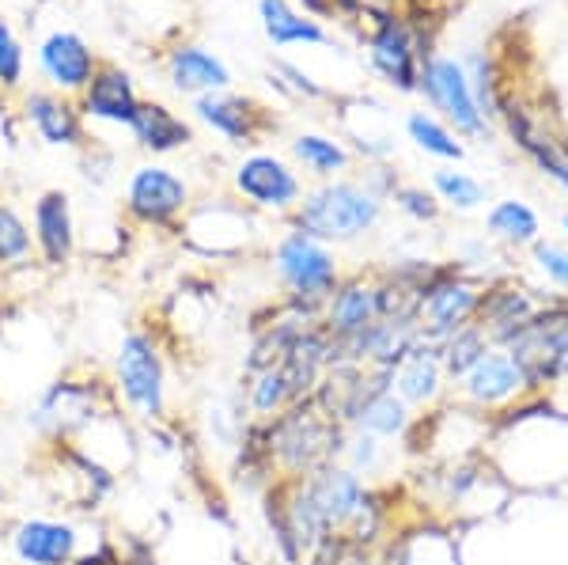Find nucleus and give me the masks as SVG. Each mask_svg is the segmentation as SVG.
I'll list each match as a JSON object with an SVG mask.
<instances>
[{
	"mask_svg": "<svg viewBox=\"0 0 568 565\" xmlns=\"http://www.w3.org/2000/svg\"><path fill=\"white\" fill-rule=\"evenodd\" d=\"M394 202H398L406 216H414V221H436L439 216V202L420 186H394Z\"/></svg>",
	"mask_w": 568,
	"mask_h": 565,
	"instance_id": "37",
	"label": "nucleus"
},
{
	"mask_svg": "<svg viewBox=\"0 0 568 565\" xmlns=\"http://www.w3.org/2000/svg\"><path fill=\"white\" fill-rule=\"evenodd\" d=\"M190 209L186 179L163 163H141L125 182V213L141 228H175Z\"/></svg>",
	"mask_w": 568,
	"mask_h": 565,
	"instance_id": "8",
	"label": "nucleus"
},
{
	"mask_svg": "<svg viewBox=\"0 0 568 565\" xmlns=\"http://www.w3.org/2000/svg\"><path fill=\"white\" fill-rule=\"evenodd\" d=\"M23 80V50L16 42L12 27L0 20V84L4 88H16Z\"/></svg>",
	"mask_w": 568,
	"mask_h": 565,
	"instance_id": "36",
	"label": "nucleus"
},
{
	"mask_svg": "<svg viewBox=\"0 0 568 565\" xmlns=\"http://www.w3.org/2000/svg\"><path fill=\"white\" fill-rule=\"evenodd\" d=\"M273 273H277L284 293H288L284 300H296V304L307 307H323V300L342 281V270H337L329 243L300 232V228H292L277 243V251H273Z\"/></svg>",
	"mask_w": 568,
	"mask_h": 565,
	"instance_id": "5",
	"label": "nucleus"
},
{
	"mask_svg": "<svg viewBox=\"0 0 568 565\" xmlns=\"http://www.w3.org/2000/svg\"><path fill=\"white\" fill-rule=\"evenodd\" d=\"M168 72H171V84L179 91H197V95L227 88V80H232L224 61L213 58L209 50H201V46H179V50H171Z\"/></svg>",
	"mask_w": 568,
	"mask_h": 565,
	"instance_id": "24",
	"label": "nucleus"
},
{
	"mask_svg": "<svg viewBox=\"0 0 568 565\" xmlns=\"http://www.w3.org/2000/svg\"><path fill=\"white\" fill-rule=\"evenodd\" d=\"M433 186L439 194V202L455 205V209H478L485 202V186L478 179H470L466 171H436L433 175Z\"/></svg>",
	"mask_w": 568,
	"mask_h": 565,
	"instance_id": "34",
	"label": "nucleus"
},
{
	"mask_svg": "<svg viewBox=\"0 0 568 565\" xmlns=\"http://www.w3.org/2000/svg\"><path fill=\"white\" fill-rule=\"evenodd\" d=\"M414 410L402 403L398 395H394V387L387 391H375V395L356 410L349 433H372L379 436V441H394V436H406L409 425H414Z\"/></svg>",
	"mask_w": 568,
	"mask_h": 565,
	"instance_id": "25",
	"label": "nucleus"
},
{
	"mask_svg": "<svg viewBox=\"0 0 568 565\" xmlns=\"http://www.w3.org/2000/svg\"><path fill=\"white\" fill-rule=\"evenodd\" d=\"M497 114L508 118L511 137H516L519 149H524L527 157L542 168V175H549L568 194V149H561L549 133H538V125L530 122V114L516 103V99H500Z\"/></svg>",
	"mask_w": 568,
	"mask_h": 565,
	"instance_id": "19",
	"label": "nucleus"
},
{
	"mask_svg": "<svg viewBox=\"0 0 568 565\" xmlns=\"http://www.w3.org/2000/svg\"><path fill=\"white\" fill-rule=\"evenodd\" d=\"M235 190L243 202L254 209H273V213H296L300 198H304V182L281 157L270 152H254L235 168Z\"/></svg>",
	"mask_w": 568,
	"mask_h": 565,
	"instance_id": "10",
	"label": "nucleus"
},
{
	"mask_svg": "<svg viewBox=\"0 0 568 565\" xmlns=\"http://www.w3.org/2000/svg\"><path fill=\"white\" fill-rule=\"evenodd\" d=\"M452 391L459 395L463 406L478 410V414H508V410L524 406L535 395L519 361L508 350H497V345L463 380H455Z\"/></svg>",
	"mask_w": 568,
	"mask_h": 565,
	"instance_id": "7",
	"label": "nucleus"
},
{
	"mask_svg": "<svg viewBox=\"0 0 568 565\" xmlns=\"http://www.w3.org/2000/svg\"><path fill=\"white\" fill-rule=\"evenodd\" d=\"M240 395H243V406H246V414H251V422H273V417L296 403V391H292V384L284 380V372L277 364L262 372H246V384Z\"/></svg>",
	"mask_w": 568,
	"mask_h": 565,
	"instance_id": "26",
	"label": "nucleus"
},
{
	"mask_svg": "<svg viewBox=\"0 0 568 565\" xmlns=\"http://www.w3.org/2000/svg\"><path fill=\"white\" fill-rule=\"evenodd\" d=\"M262 425H265V441H270L277 478H304L329 467V463H342L345 441H349V430L315 395L300 398L284 414Z\"/></svg>",
	"mask_w": 568,
	"mask_h": 565,
	"instance_id": "1",
	"label": "nucleus"
},
{
	"mask_svg": "<svg viewBox=\"0 0 568 565\" xmlns=\"http://www.w3.org/2000/svg\"><path fill=\"white\" fill-rule=\"evenodd\" d=\"M27 118L31 125L39 130V137L45 144H65V149H77L84 144V125H80V114L69 99L61 95H50V91H31L27 95Z\"/></svg>",
	"mask_w": 568,
	"mask_h": 565,
	"instance_id": "22",
	"label": "nucleus"
},
{
	"mask_svg": "<svg viewBox=\"0 0 568 565\" xmlns=\"http://www.w3.org/2000/svg\"><path fill=\"white\" fill-rule=\"evenodd\" d=\"M417 88L428 91L433 107L444 111L447 122H452L459 133H466V137L485 133V114L478 111V99H474V88H470V80H466L459 61L433 58L425 65V77L417 80Z\"/></svg>",
	"mask_w": 568,
	"mask_h": 565,
	"instance_id": "11",
	"label": "nucleus"
},
{
	"mask_svg": "<svg viewBox=\"0 0 568 565\" xmlns=\"http://www.w3.org/2000/svg\"><path fill=\"white\" fill-rule=\"evenodd\" d=\"M72 565H125V551L122 546H114L110 539H99L91 551H80Z\"/></svg>",
	"mask_w": 568,
	"mask_h": 565,
	"instance_id": "39",
	"label": "nucleus"
},
{
	"mask_svg": "<svg viewBox=\"0 0 568 565\" xmlns=\"http://www.w3.org/2000/svg\"><path fill=\"white\" fill-rule=\"evenodd\" d=\"M307 478V490L311 497H315V505L323 508L329 532H345L356 513L364 508V501H368V482H364L356 471H349L345 463H329V467L315 471V475H304Z\"/></svg>",
	"mask_w": 568,
	"mask_h": 565,
	"instance_id": "15",
	"label": "nucleus"
},
{
	"mask_svg": "<svg viewBox=\"0 0 568 565\" xmlns=\"http://www.w3.org/2000/svg\"><path fill=\"white\" fill-rule=\"evenodd\" d=\"M136 107H141V99L133 91V80L114 65H99L91 84L84 88V107L80 111L88 118H99V122L133 125Z\"/></svg>",
	"mask_w": 568,
	"mask_h": 565,
	"instance_id": "20",
	"label": "nucleus"
},
{
	"mask_svg": "<svg viewBox=\"0 0 568 565\" xmlns=\"http://www.w3.org/2000/svg\"><path fill=\"white\" fill-rule=\"evenodd\" d=\"M342 463L356 475H372L375 467L383 463V441L372 433H349V441H345V452H342Z\"/></svg>",
	"mask_w": 568,
	"mask_h": 565,
	"instance_id": "35",
	"label": "nucleus"
},
{
	"mask_svg": "<svg viewBox=\"0 0 568 565\" xmlns=\"http://www.w3.org/2000/svg\"><path fill=\"white\" fill-rule=\"evenodd\" d=\"M307 8H315V12H326V0H304Z\"/></svg>",
	"mask_w": 568,
	"mask_h": 565,
	"instance_id": "40",
	"label": "nucleus"
},
{
	"mask_svg": "<svg viewBox=\"0 0 568 565\" xmlns=\"http://www.w3.org/2000/svg\"><path fill=\"white\" fill-rule=\"evenodd\" d=\"M535 262H538V270H542L546 278L554 281L557 289H561V293H568V251L565 248L538 240L535 243Z\"/></svg>",
	"mask_w": 568,
	"mask_h": 565,
	"instance_id": "38",
	"label": "nucleus"
},
{
	"mask_svg": "<svg viewBox=\"0 0 568 565\" xmlns=\"http://www.w3.org/2000/svg\"><path fill=\"white\" fill-rule=\"evenodd\" d=\"M372 61L394 88L414 91L417 88V50H414V34L402 20L383 16L379 27L372 34Z\"/></svg>",
	"mask_w": 568,
	"mask_h": 565,
	"instance_id": "18",
	"label": "nucleus"
},
{
	"mask_svg": "<svg viewBox=\"0 0 568 565\" xmlns=\"http://www.w3.org/2000/svg\"><path fill=\"white\" fill-rule=\"evenodd\" d=\"M485 228H489L493 240L511 243V248H535V243L542 240V221H538V213L527 202L493 205Z\"/></svg>",
	"mask_w": 568,
	"mask_h": 565,
	"instance_id": "27",
	"label": "nucleus"
},
{
	"mask_svg": "<svg viewBox=\"0 0 568 565\" xmlns=\"http://www.w3.org/2000/svg\"><path fill=\"white\" fill-rule=\"evenodd\" d=\"M194 111L201 122H209L216 133H224L235 144H251L254 137L265 130V118L251 99L243 95H224V91H205L197 95Z\"/></svg>",
	"mask_w": 568,
	"mask_h": 565,
	"instance_id": "21",
	"label": "nucleus"
},
{
	"mask_svg": "<svg viewBox=\"0 0 568 565\" xmlns=\"http://www.w3.org/2000/svg\"><path fill=\"white\" fill-rule=\"evenodd\" d=\"M406 130H409V137H414V141L420 144V149L433 152V157H439V160H463V144L455 141V133L447 130V125H439L436 118H428V114H409Z\"/></svg>",
	"mask_w": 568,
	"mask_h": 565,
	"instance_id": "33",
	"label": "nucleus"
},
{
	"mask_svg": "<svg viewBox=\"0 0 568 565\" xmlns=\"http://www.w3.org/2000/svg\"><path fill=\"white\" fill-rule=\"evenodd\" d=\"M561 224H565V235H568V213H565V221H561Z\"/></svg>",
	"mask_w": 568,
	"mask_h": 565,
	"instance_id": "42",
	"label": "nucleus"
},
{
	"mask_svg": "<svg viewBox=\"0 0 568 565\" xmlns=\"http://www.w3.org/2000/svg\"><path fill=\"white\" fill-rule=\"evenodd\" d=\"M489 350H493V342H489V334H485L478 323L463 326V331H455L452 339H444V342H439V361H444L447 380H452V384H455V380H463L466 372H470Z\"/></svg>",
	"mask_w": 568,
	"mask_h": 565,
	"instance_id": "28",
	"label": "nucleus"
},
{
	"mask_svg": "<svg viewBox=\"0 0 568 565\" xmlns=\"http://www.w3.org/2000/svg\"><path fill=\"white\" fill-rule=\"evenodd\" d=\"M34 251V235L20 213L8 202H0V270L4 266H20L31 259Z\"/></svg>",
	"mask_w": 568,
	"mask_h": 565,
	"instance_id": "32",
	"label": "nucleus"
},
{
	"mask_svg": "<svg viewBox=\"0 0 568 565\" xmlns=\"http://www.w3.org/2000/svg\"><path fill=\"white\" fill-rule=\"evenodd\" d=\"M447 387H452V380H447L444 361H439V345L417 334L406 357L394 364V395L409 410H425L428 414V410L444 403Z\"/></svg>",
	"mask_w": 568,
	"mask_h": 565,
	"instance_id": "13",
	"label": "nucleus"
},
{
	"mask_svg": "<svg viewBox=\"0 0 568 565\" xmlns=\"http://www.w3.org/2000/svg\"><path fill=\"white\" fill-rule=\"evenodd\" d=\"M304 565H383V546H364L349 535H329L307 554Z\"/></svg>",
	"mask_w": 568,
	"mask_h": 565,
	"instance_id": "31",
	"label": "nucleus"
},
{
	"mask_svg": "<svg viewBox=\"0 0 568 565\" xmlns=\"http://www.w3.org/2000/svg\"><path fill=\"white\" fill-rule=\"evenodd\" d=\"M546 307V300L527 285H511V281H500V285L481 289V304H478V319L474 323L489 334V342L504 350L524 334V326Z\"/></svg>",
	"mask_w": 568,
	"mask_h": 565,
	"instance_id": "12",
	"label": "nucleus"
},
{
	"mask_svg": "<svg viewBox=\"0 0 568 565\" xmlns=\"http://www.w3.org/2000/svg\"><path fill=\"white\" fill-rule=\"evenodd\" d=\"M292 152H296V160L304 163L307 171H315L318 179H334L337 171L349 168V152H345L337 141H329V137H318V133L296 137V141H292Z\"/></svg>",
	"mask_w": 568,
	"mask_h": 565,
	"instance_id": "30",
	"label": "nucleus"
},
{
	"mask_svg": "<svg viewBox=\"0 0 568 565\" xmlns=\"http://www.w3.org/2000/svg\"><path fill=\"white\" fill-rule=\"evenodd\" d=\"M481 285L459 270H433L417 296V334L428 342H444L455 331L478 319Z\"/></svg>",
	"mask_w": 568,
	"mask_h": 565,
	"instance_id": "6",
	"label": "nucleus"
},
{
	"mask_svg": "<svg viewBox=\"0 0 568 565\" xmlns=\"http://www.w3.org/2000/svg\"><path fill=\"white\" fill-rule=\"evenodd\" d=\"M39 65H42V77L61 91H84L99 69L88 42L72 31H53L50 39L39 46Z\"/></svg>",
	"mask_w": 568,
	"mask_h": 565,
	"instance_id": "17",
	"label": "nucleus"
},
{
	"mask_svg": "<svg viewBox=\"0 0 568 565\" xmlns=\"http://www.w3.org/2000/svg\"><path fill=\"white\" fill-rule=\"evenodd\" d=\"M16 565H72L84 551L80 527L61 516H20L4 532Z\"/></svg>",
	"mask_w": 568,
	"mask_h": 565,
	"instance_id": "9",
	"label": "nucleus"
},
{
	"mask_svg": "<svg viewBox=\"0 0 568 565\" xmlns=\"http://www.w3.org/2000/svg\"><path fill=\"white\" fill-rule=\"evenodd\" d=\"M133 137L141 149L155 152V157H163V152H179L186 149L190 141H194V130H190V122H182V118L171 111V107L163 103H141L136 107V118H133Z\"/></svg>",
	"mask_w": 568,
	"mask_h": 565,
	"instance_id": "23",
	"label": "nucleus"
},
{
	"mask_svg": "<svg viewBox=\"0 0 568 565\" xmlns=\"http://www.w3.org/2000/svg\"><path fill=\"white\" fill-rule=\"evenodd\" d=\"M4 501H8V486H4V478H0V508H4Z\"/></svg>",
	"mask_w": 568,
	"mask_h": 565,
	"instance_id": "41",
	"label": "nucleus"
},
{
	"mask_svg": "<svg viewBox=\"0 0 568 565\" xmlns=\"http://www.w3.org/2000/svg\"><path fill=\"white\" fill-rule=\"evenodd\" d=\"M262 20H265V31L277 46H288V42H326V31L318 23L304 20V16L292 12L284 0H262Z\"/></svg>",
	"mask_w": 568,
	"mask_h": 565,
	"instance_id": "29",
	"label": "nucleus"
},
{
	"mask_svg": "<svg viewBox=\"0 0 568 565\" xmlns=\"http://www.w3.org/2000/svg\"><path fill=\"white\" fill-rule=\"evenodd\" d=\"M110 387L118 395V406L130 410L136 422H168V357H163V342L152 326H133L122 334Z\"/></svg>",
	"mask_w": 568,
	"mask_h": 565,
	"instance_id": "3",
	"label": "nucleus"
},
{
	"mask_svg": "<svg viewBox=\"0 0 568 565\" xmlns=\"http://www.w3.org/2000/svg\"><path fill=\"white\" fill-rule=\"evenodd\" d=\"M379 319V296H375V281L356 273V278H342L337 289L323 300V331L337 345H349L353 339H361L364 331Z\"/></svg>",
	"mask_w": 568,
	"mask_h": 565,
	"instance_id": "14",
	"label": "nucleus"
},
{
	"mask_svg": "<svg viewBox=\"0 0 568 565\" xmlns=\"http://www.w3.org/2000/svg\"><path fill=\"white\" fill-rule=\"evenodd\" d=\"M383 216V198L372 186L349 179H329L318 190L300 198L292 224L323 243H349L368 235Z\"/></svg>",
	"mask_w": 568,
	"mask_h": 565,
	"instance_id": "4",
	"label": "nucleus"
},
{
	"mask_svg": "<svg viewBox=\"0 0 568 565\" xmlns=\"http://www.w3.org/2000/svg\"><path fill=\"white\" fill-rule=\"evenodd\" d=\"M118 410V395L99 372H65L34 398L27 410V425L42 444L50 441H84Z\"/></svg>",
	"mask_w": 568,
	"mask_h": 565,
	"instance_id": "2",
	"label": "nucleus"
},
{
	"mask_svg": "<svg viewBox=\"0 0 568 565\" xmlns=\"http://www.w3.org/2000/svg\"><path fill=\"white\" fill-rule=\"evenodd\" d=\"M31 235L45 266H69L72 251H77V221H72V202L65 190H45L34 202Z\"/></svg>",
	"mask_w": 568,
	"mask_h": 565,
	"instance_id": "16",
	"label": "nucleus"
}]
</instances>
